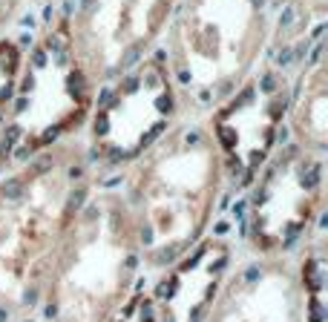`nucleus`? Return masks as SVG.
<instances>
[{
  "label": "nucleus",
  "mask_w": 328,
  "mask_h": 322,
  "mask_svg": "<svg viewBox=\"0 0 328 322\" xmlns=\"http://www.w3.org/2000/svg\"><path fill=\"white\" fill-rule=\"evenodd\" d=\"M113 184L147 276L199 245L222 222L231 202L222 155L199 115H181Z\"/></svg>",
  "instance_id": "f257e3e1"
},
{
  "label": "nucleus",
  "mask_w": 328,
  "mask_h": 322,
  "mask_svg": "<svg viewBox=\"0 0 328 322\" xmlns=\"http://www.w3.org/2000/svg\"><path fill=\"white\" fill-rule=\"evenodd\" d=\"M95 184L81 138L0 170V322L35 316L61 239Z\"/></svg>",
  "instance_id": "f03ea898"
},
{
  "label": "nucleus",
  "mask_w": 328,
  "mask_h": 322,
  "mask_svg": "<svg viewBox=\"0 0 328 322\" xmlns=\"http://www.w3.org/2000/svg\"><path fill=\"white\" fill-rule=\"evenodd\" d=\"M147 279L113 181H98L55 253L35 322H106Z\"/></svg>",
  "instance_id": "7ed1b4c3"
},
{
  "label": "nucleus",
  "mask_w": 328,
  "mask_h": 322,
  "mask_svg": "<svg viewBox=\"0 0 328 322\" xmlns=\"http://www.w3.org/2000/svg\"><path fill=\"white\" fill-rule=\"evenodd\" d=\"M271 0H181L159 41V55L185 115H210L265 63Z\"/></svg>",
  "instance_id": "20e7f679"
},
{
  "label": "nucleus",
  "mask_w": 328,
  "mask_h": 322,
  "mask_svg": "<svg viewBox=\"0 0 328 322\" xmlns=\"http://www.w3.org/2000/svg\"><path fill=\"white\" fill-rule=\"evenodd\" d=\"M95 87L72 46L63 15L55 6H46L41 20L32 23L20 58L0 133V170L81 138Z\"/></svg>",
  "instance_id": "39448f33"
},
{
  "label": "nucleus",
  "mask_w": 328,
  "mask_h": 322,
  "mask_svg": "<svg viewBox=\"0 0 328 322\" xmlns=\"http://www.w3.org/2000/svg\"><path fill=\"white\" fill-rule=\"evenodd\" d=\"M325 158L285 138L257 176L231 196L225 222L242 251L291 256L325 227Z\"/></svg>",
  "instance_id": "423d86ee"
},
{
  "label": "nucleus",
  "mask_w": 328,
  "mask_h": 322,
  "mask_svg": "<svg viewBox=\"0 0 328 322\" xmlns=\"http://www.w3.org/2000/svg\"><path fill=\"white\" fill-rule=\"evenodd\" d=\"M181 115L185 109L159 49L101 80L81 133L95 179L116 181Z\"/></svg>",
  "instance_id": "0eeeda50"
},
{
  "label": "nucleus",
  "mask_w": 328,
  "mask_h": 322,
  "mask_svg": "<svg viewBox=\"0 0 328 322\" xmlns=\"http://www.w3.org/2000/svg\"><path fill=\"white\" fill-rule=\"evenodd\" d=\"M173 9L176 0H61L58 6L95 84L156 52Z\"/></svg>",
  "instance_id": "6e6552de"
},
{
  "label": "nucleus",
  "mask_w": 328,
  "mask_h": 322,
  "mask_svg": "<svg viewBox=\"0 0 328 322\" xmlns=\"http://www.w3.org/2000/svg\"><path fill=\"white\" fill-rule=\"evenodd\" d=\"M288 90L291 78L265 61L233 95L204 115L222 155L231 196L257 176L268 155L285 141Z\"/></svg>",
  "instance_id": "1a4fd4ad"
},
{
  "label": "nucleus",
  "mask_w": 328,
  "mask_h": 322,
  "mask_svg": "<svg viewBox=\"0 0 328 322\" xmlns=\"http://www.w3.org/2000/svg\"><path fill=\"white\" fill-rule=\"evenodd\" d=\"M204 322H308L300 253L239 251Z\"/></svg>",
  "instance_id": "9d476101"
},
{
  "label": "nucleus",
  "mask_w": 328,
  "mask_h": 322,
  "mask_svg": "<svg viewBox=\"0 0 328 322\" xmlns=\"http://www.w3.org/2000/svg\"><path fill=\"white\" fill-rule=\"evenodd\" d=\"M239 242L231 224H216L199 245L173 259L167 268L147 276L159 322H204L225 285L228 270L239 256Z\"/></svg>",
  "instance_id": "9b49d317"
},
{
  "label": "nucleus",
  "mask_w": 328,
  "mask_h": 322,
  "mask_svg": "<svg viewBox=\"0 0 328 322\" xmlns=\"http://www.w3.org/2000/svg\"><path fill=\"white\" fill-rule=\"evenodd\" d=\"M285 138L314 152H328V55L319 46L291 78Z\"/></svg>",
  "instance_id": "f8f14e48"
},
{
  "label": "nucleus",
  "mask_w": 328,
  "mask_h": 322,
  "mask_svg": "<svg viewBox=\"0 0 328 322\" xmlns=\"http://www.w3.org/2000/svg\"><path fill=\"white\" fill-rule=\"evenodd\" d=\"M32 23L35 20L26 18V23L20 26L18 35L9 32L6 37H0V133H3V124H6V109H9L12 90H15V80H18L20 58H23V49H26Z\"/></svg>",
  "instance_id": "ddd939ff"
},
{
  "label": "nucleus",
  "mask_w": 328,
  "mask_h": 322,
  "mask_svg": "<svg viewBox=\"0 0 328 322\" xmlns=\"http://www.w3.org/2000/svg\"><path fill=\"white\" fill-rule=\"evenodd\" d=\"M106 322H159L156 308H153V299H150V291H147V279L127 296L124 305Z\"/></svg>",
  "instance_id": "4468645a"
},
{
  "label": "nucleus",
  "mask_w": 328,
  "mask_h": 322,
  "mask_svg": "<svg viewBox=\"0 0 328 322\" xmlns=\"http://www.w3.org/2000/svg\"><path fill=\"white\" fill-rule=\"evenodd\" d=\"M18 6L20 0H0V37H6L12 23H18Z\"/></svg>",
  "instance_id": "2eb2a0df"
},
{
  "label": "nucleus",
  "mask_w": 328,
  "mask_h": 322,
  "mask_svg": "<svg viewBox=\"0 0 328 322\" xmlns=\"http://www.w3.org/2000/svg\"><path fill=\"white\" fill-rule=\"evenodd\" d=\"M26 322H35V319H26Z\"/></svg>",
  "instance_id": "dca6fc26"
}]
</instances>
